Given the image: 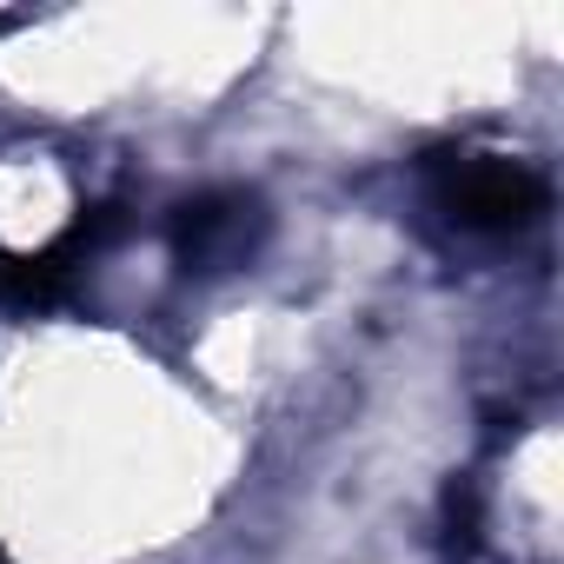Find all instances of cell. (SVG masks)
Returning a JSON list of instances; mask_svg holds the SVG:
<instances>
[{
	"instance_id": "6da1fadb",
	"label": "cell",
	"mask_w": 564,
	"mask_h": 564,
	"mask_svg": "<svg viewBox=\"0 0 564 564\" xmlns=\"http://www.w3.org/2000/svg\"><path fill=\"white\" fill-rule=\"evenodd\" d=\"M432 206L465 232H524L544 213L538 166L511 153H438L432 160Z\"/></svg>"
},
{
	"instance_id": "277c9868",
	"label": "cell",
	"mask_w": 564,
	"mask_h": 564,
	"mask_svg": "<svg viewBox=\"0 0 564 564\" xmlns=\"http://www.w3.org/2000/svg\"><path fill=\"white\" fill-rule=\"evenodd\" d=\"M0 564H8V551H0Z\"/></svg>"
},
{
	"instance_id": "7a4b0ae2",
	"label": "cell",
	"mask_w": 564,
	"mask_h": 564,
	"mask_svg": "<svg viewBox=\"0 0 564 564\" xmlns=\"http://www.w3.org/2000/svg\"><path fill=\"white\" fill-rule=\"evenodd\" d=\"M265 199L246 193V186H206L193 199L173 206L166 219V252L180 272H199V279H219V272H239L259 246H265Z\"/></svg>"
},
{
	"instance_id": "3957f363",
	"label": "cell",
	"mask_w": 564,
	"mask_h": 564,
	"mask_svg": "<svg viewBox=\"0 0 564 564\" xmlns=\"http://www.w3.org/2000/svg\"><path fill=\"white\" fill-rule=\"evenodd\" d=\"M478 518H485L478 485H471V478H458V485L445 491V531H452V544H471V538H478Z\"/></svg>"
}]
</instances>
